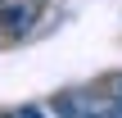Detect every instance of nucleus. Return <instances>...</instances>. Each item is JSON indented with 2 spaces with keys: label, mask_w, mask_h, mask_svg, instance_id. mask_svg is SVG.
<instances>
[{
  "label": "nucleus",
  "mask_w": 122,
  "mask_h": 118,
  "mask_svg": "<svg viewBox=\"0 0 122 118\" xmlns=\"http://www.w3.org/2000/svg\"><path fill=\"white\" fill-rule=\"evenodd\" d=\"M41 9H45V0H0V27L14 32V36H23V32L36 27Z\"/></svg>",
  "instance_id": "1"
},
{
  "label": "nucleus",
  "mask_w": 122,
  "mask_h": 118,
  "mask_svg": "<svg viewBox=\"0 0 122 118\" xmlns=\"http://www.w3.org/2000/svg\"><path fill=\"white\" fill-rule=\"evenodd\" d=\"M109 96H113L109 105H113V109L122 114V77H109Z\"/></svg>",
  "instance_id": "2"
},
{
  "label": "nucleus",
  "mask_w": 122,
  "mask_h": 118,
  "mask_svg": "<svg viewBox=\"0 0 122 118\" xmlns=\"http://www.w3.org/2000/svg\"><path fill=\"white\" fill-rule=\"evenodd\" d=\"M91 118H122V114H118V109H113V105H104L100 114H91Z\"/></svg>",
  "instance_id": "3"
},
{
  "label": "nucleus",
  "mask_w": 122,
  "mask_h": 118,
  "mask_svg": "<svg viewBox=\"0 0 122 118\" xmlns=\"http://www.w3.org/2000/svg\"><path fill=\"white\" fill-rule=\"evenodd\" d=\"M0 32H5V27H0Z\"/></svg>",
  "instance_id": "4"
}]
</instances>
